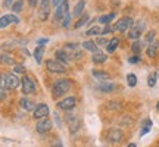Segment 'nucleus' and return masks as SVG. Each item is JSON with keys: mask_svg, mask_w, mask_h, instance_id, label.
Returning <instances> with one entry per match:
<instances>
[{"mask_svg": "<svg viewBox=\"0 0 159 147\" xmlns=\"http://www.w3.org/2000/svg\"><path fill=\"white\" fill-rule=\"evenodd\" d=\"M28 3L31 7H35V6L39 5V0H28Z\"/></svg>", "mask_w": 159, "mask_h": 147, "instance_id": "nucleus-44", "label": "nucleus"}, {"mask_svg": "<svg viewBox=\"0 0 159 147\" xmlns=\"http://www.w3.org/2000/svg\"><path fill=\"white\" fill-rule=\"evenodd\" d=\"M75 105H77V99L75 97H66V99H63L61 102L57 103V108L61 109V110H65V112H69V110H72L75 108Z\"/></svg>", "mask_w": 159, "mask_h": 147, "instance_id": "nucleus-11", "label": "nucleus"}, {"mask_svg": "<svg viewBox=\"0 0 159 147\" xmlns=\"http://www.w3.org/2000/svg\"><path fill=\"white\" fill-rule=\"evenodd\" d=\"M19 106H21L24 110H27V112H31V110H34L35 109L34 102H31V100L27 99V97H22V99L19 100Z\"/></svg>", "mask_w": 159, "mask_h": 147, "instance_id": "nucleus-16", "label": "nucleus"}, {"mask_svg": "<svg viewBox=\"0 0 159 147\" xmlns=\"http://www.w3.org/2000/svg\"><path fill=\"white\" fill-rule=\"evenodd\" d=\"M150 128H152V121H150V119H146L144 124H143V130H142V132H140V136L148 134L149 131H150Z\"/></svg>", "mask_w": 159, "mask_h": 147, "instance_id": "nucleus-31", "label": "nucleus"}, {"mask_svg": "<svg viewBox=\"0 0 159 147\" xmlns=\"http://www.w3.org/2000/svg\"><path fill=\"white\" fill-rule=\"evenodd\" d=\"M128 62L130 63H139L140 62V57H139V55H136L134 57H130V59H128Z\"/></svg>", "mask_w": 159, "mask_h": 147, "instance_id": "nucleus-41", "label": "nucleus"}, {"mask_svg": "<svg viewBox=\"0 0 159 147\" xmlns=\"http://www.w3.org/2000/svg\"><path fill=\"white\" fill-rule=\"evenodd\" d=\"M90 19V16H89V13H83L81 16L78 18V21H77V24H75V28H81L83 25H85L87 24V21Z\"/></svg>", "mask_w": 159, "mask_h": 147, "instance_id": "nucleus-28", "label": "nucleus"}, {"mask_svg": "<svg viewBox=\"0 0 159 147\" xmlns=\"http://www.w3.org/2000/svg\"><path fill=\"white\" fill-rule=\"evenodd\" d=\"M46 68L52 74H65L66 72V65H63L62 62H59L56 59H49L46 62Z\"/></svg>", "mask_w": 159, "mask_h": 147, "instance_id": "nucleus-4", "label": "nucleus"}, {"mask_svg": "<svg viewBox=\"0 0 159 147\" xmlns=\"http://www.w3.org/2000/svg\"><path fill=\"white\" fill-rule=\"evenodd\" d=\"M52 147H63L62 146V141H61L59 138H55V140L52 141Z\"/></svg>", "mask_w": 159, "mask_h": 147, "instance_id": "nucleus-40", "label": "nucleus"}, {"mask_svg": "<svg viewBox=\"0 0 159 147\" xmlns=\"http://www.w3.org/2000/svg\"><path fill=\"white\" fill-rule=\"evenodd\" d=\"M127 147H137V144H136V143H130Z\"/></svg>", "mask_w": 159, "mask_h": 147, "instance_id": "nucleus-46", "label": "nucleus"}, {"mask_svg": "<svg viewBox=\"0 0 159 147\" xmlns=\"http://www.w3.org/2000/svg\"><path fill=\"white\" fill-rule=\"evenodd\" d=\"M13 71H15V74H25V68H24V65H18V63H15L13 65Z\"/></svg>", "mask_w": 159, "mask_h": 147, "instance_id": "nucleus-34", "label": "nucleus"}, {"mask_svg": "<svg viewBox=\"0 0 159 147\" xmlns=\"http://www.w3.org/2000/svg\"><path fill=\"white\" fill-rule=\"evenodd\" d=\"M106 59H108V56H106L105 53H102V51H96V53H93V56H91V60L96 63V65H100V63L106 62Z\"/></svg>", "mask_w": 159, "mask_h": 147, "instance_id": "nucleus-19", "label": "nucleus"}, {"mask_svg": "<svg viewBox=\"0 0 159 147\" xmlns=\"http://www.w3.org/2000/svg\"><path fill=\"white\" fill-rule=\"evenodd\" d=\"M83 47H84L85 50L91 51V53H96V51H97V44H96V43H93L91 40L84 41V43H83Z\"/></svg>", "mask_w": 159, "mask_h": 147, "instance_id": "nucleus-26", "label": "nucleus"}, {"mask_svg": "<svg viewBox=\"0 0 159 147\" xmlns=\"http://www.w3.org/2000/svg\"><path fill=\"white\" fill-rule=\"evenodd\" d=\"M84 7H85V2H84V0H80L78 3L75 5V7H74V12H72V15H74L75 18L81 16V15L84 13Z\"/></svg>", "mask_w": 159, "mask_h": 147, "instance_id": "nucleus-20", "label": "nucleus"}, {"mask_svg": "<svg viewBox=\"0 0 159 147\" xmlns=\"http://www.w3.org/2000/svg\"><path fill=\"white\" fill-rule=\"evenodd\" d=\"M69 21H71V15H69V12L65 15V18L62 19V27L63 28H68L69 27Z\"/></svg>", "mask_w": 159, "mask_h": 147, "instance_id": "nucleus-35", "label": "nucleus"}, {"mask_svg": "<svg viewBox=\"0 0 159 147\" xmlns=\"http://www.w3.org/2000/svg\"><path fill=\"white\" fill-rule=\"evenodd\" d=\"M19 22V18L15 13H9V15H3L0 18V29L9 27L11 24H18Z\"/></svg>", "mask_w": 159, "mask_h": 147, "instance_id": "nucleus-15", "label": "nucleus"}, {"mask_svg": "<svg viewBox=\"0 0 159 147\" xmlns=\"http://www.w3.org/2000/svg\"><path fill=\"white\" fill-rule=\"evenodd\" d=\"M133 24H134V21H133L130 16H125V18H121L118 22H116L114 27H112V28H114V31L125 33V31H128V29L133 27Z\"/></svg>", "mask_w": 159, "mask_h": 147, "instance_id": "nucleus-6", "label": "nucleus"}, {"mask_svg": "<svg viewBox=\"0 0 159 147\" xmlns=\"http://www.w3.org/2000/svg\"><path fill=\"white\" fill-rule=\"evenodd\" d=\"M155 35H156V33H155V31H149L148 34H146V43H149V44H150V43L153 41Z\"/></svg>", "mask_w": 159, "mask_h": 147, "instance_id": "nucleus-36", "label": "nucleus"}, {"mask_svg": "<svg viewBox=\"0 0 159 147\" xmlns=\"http://www.w3.org/2000/svg\"><path fill=\"white\" fill-rule=\"evenodd\" d=\"M65 119H66V125H68L71 134H75V132L80 130V119H78V116H75L74 113H68V115L65 116Z\"/></svg>", "mask_w": 159, "mask_h": 147, "instance_id": "nucleus-10", "label": "nucleus"}, {"mask_svg": "<svg viewBox=\"0 0 159 147\" xmlns=\"http://www.w3.org/2000/svg\"><path fill=\"white\" fill-rule=\"evenodd\" d=\"M52 127H53L52 121L46 116V118L39 119V122L35 125V131H37L39 134H41V136H44V134H47V132L52 130Z\"/></svg>", "mask_w": 159, "mask_h": 147, "instance_id": "nucleus-8", "label": "nucleus"}, {"mask_svg": "<svg viewBox=\"0 0 159 147\" xmlns=\"http://www.w3.org/2000/svg\"><path fill=\"white\" fill-rule=\"evenodd\" d=\"M49 106L46 105V103H40L35 106V109L33 110V116L35 119H41V118H46V116H49Z\"/></svg>", "mask_w": 159, "mask_h": 147, "instance_id": "nucleus-13", "label": "nucleus"}, {"mask_svg": "<svg viewBox=\"0 0 159 147\" xmlns=\"http://www.w3.org/2000/svg\"><path fill=\"white\" fill-rule=\"evenodd\" d=\"M62 50L68 55L69 60H71V59L78 60V59L83 57V51H81V49H80V46L77 44V43H68V44H65Z\"/></svg>", "mask_w": 159, "mask_h": 147, "instance_id": "nucleus-3", "label": "nucleus"}, {"mask_svg": "<svg viewBox=\"0 0 159 147\" xmlns=\"http://www.w3.org/2000/svg\"><path fill=\"white\" fill-rule=\"evenodd\" d=\"M156 108H158V110H159V103H158V105H156Z\"/></svg>", "mask_w": 159, "mask_h": 147, "instance_id": "nucleus-47", "label": "nucleus"}, {"mask_svg": "<svg viewBox=\"0 0 159 147\" xmlns=\"http://www.w3.org/2000/svg\"><path fill=\"white\" fill-rule=\"evenodd\" d=\"M43 55H44V46H37V49L34 50V59L37 63H41L43 60Z\"/></svg>", "mask_w": 159, "mask_h": 147, "instance_id": "nucleus-22", "label": "nucleus"}, {"mask_svg": "<svg viewBox=\"0 0 159 147\" xmlns=\"http://www.w3.org/2000/svg\"><path fill=\"white\" fill-rule=\"evenodd\" d=\"M0 62L5 63V65H11V66H13V65L16 63L15 59L12 56H9V55H2V56H0Z\"/></svg>", "mask_w": 159, "mask_h": 147, "instance_id": "nucleus-29", "label": "nucleus"}, {"mask_svg": "<svg viewBox=\"0 0 159 147\" xmlns=\"http://www.w3.org/2000/svg\"><path fill=\"white\" fill-rule=\"evenodd\" d=\"M55 56H56V60H59V62H62L63 65H66V63L69 62V57H68V55L65 53V51L61 49V50H57L56 53H55Z\"/></svg>", "mask_w": 159, "mask_h": 147, "instance_id": "nucleus-23", "label": "nucleus"}, {"mask_svg": "<svg viewBox=\"0 0 159 147\" xmlns=\"http://www.w3.org/2000/svg\"><path fill=\"white\" fill-rule=\"evenodd\" d=\"M119 46V38H116V37H114L112 40H109L108 44H106V49H108V53H114L116 49H118Z\"/></svg>", "mask_w": 159, "mask_h": 147, "instance_id": "nucleus-21", "label": "nucleus"}, {"mask_svg": "<svg viewBox=\"0 0 159 147\" xmlns=\"http://www.w3.org/2000/svg\"><path fill=\"white\" fill-rule=\"evenodd\" d=\"M158 49H159V41H152V43L148 46V50H146L148 56L149 57H155L156 55H158Z\"/></svg>", "mask_w": 159, "mask_h": 147, "instance_id": "nucleus-18", "label": "nucleus"}, {"mask_svg": "<svg viewBox=\"0 0 159 147\" xmlns=\"http://www.w3.org/2000/svg\"><path fill=\"white\" fill-rule=\"evenodd\" d=\"M114 19H115V13H109V15H102L97 21L100 24H103V25H109L111 21H114Z\"/></svg>", "mask_w": 159, "mask_h": 147, "instance_id": "nucleus-25", "label": "nucleus"}, {"mask_svg": "<svg viewBox=\"0 0 159 147\" xmlns=\"http://www.w3.org/2000/svg\"><path fill=\"white\" fill-rule=\"evenodd\" d=\"M0 82H2V75H0Z\"/></svg>", "mask_w": 159, "mask_h": 147, "instance_id": "nucleus-48", "label": "nucleus"}, {"mask_svg": "<svg viewBox=\"0 0 159 147\" xmlns=\"http://www.w3.org/2000/svg\"><path fill=\"white\" fill-rule=\"evenodd\" d=\"M13 5V0H3V6L5 7H11Z\"/></svg>", "mask_w": 159, "mask_h": 147, "instance_id": "nucleus-42", "label": "nucleus"}, {"mask_svg": "<svg viewBox=\"0 0 159 147\" xmlns=\"http://www.w3.org/2000/svg\"><path fill=\"white\" fill-rule=\"evenodd\" d=\"M97 46H106L108 44V40L105 38V37H99V38H97V43H96Z\"/></svg>", "mask_w": 159, "mask_h": 147, "instance_id": "nucleus-38", "label": "nucleus"}, {"mask_svg": "<svg viewBox=\"0 0 159 147\" xmlns=\"http://www.w3.org/2000/svg\"><path fill=\"white\" fill-rule=\"evenodd\" d=\"M97 90L102 91V93H112V91L115 90V84L108 82V81H103L102 84L97 85Z\"/></svg>", "mask_w": 159, "mask_h": 147, "instance_id": "nucleus-17", "label": "nucleus"}, {"mask_svg": "<svg viewBox=\"0 0 159 147\" xmlns=\"http://www.w3.org/2000/svg\"><path fill=\"white\" fill-rule=\"evenodd\" d=\"M61 2H62V0H52V5H53V6H57L59 3H61Z\"/></svg>", "mask_w": 159, "mask_h": 147, "instance_id": "nucleus-45", "label": "nucleus"}, {"mask_svg": "<svg viewBox=\"0 0 159 147\" xmlns=\"http://www.w3.org/2000/svg\"><path fill=\"white\" fill-rule=\"evenodd\" d=\"M122 138H124V134H122L121 130H109L108 134H106V140H108L109 143H112V144L121 143Z\"/></svg>", "mask_w": 159, "mask_h": 147, "instance_id": "nucleus-12", "label": "nucleus"}, {"mask_svg": "<svg viewBox=\"0 0 159 147\" xmlns=\"http://www.w3.org/2000/svg\"><path fill=\"white\" fill-rule=\"evenodd\" d=\"M50 6L52 0H41L40 2V9H39V18L40 21H47V18L50 15Z\"/></svg>", "mask_w": 159, "mask_h": 147, "instance_id": "nucleus-9", "label": "nucleus"}, {"mask_svg": "<svg viewBox=\"0 0 159 147\" xmlns=\"http://www.w3.org/2000/svg\"><path fill=\"white\" fill-rule=\"evenodd\" d=\"M93 77L97 78L99 81H108V79H111V75L108 72H105V71H93Z\"/></svg>", "mask_w": 159, "mask_h": 147, "instance_id": "nucleus-24", "label": "nucleus"}, {"mask_svg": "<svg viewBox=\"0 0 159 147\" xmlns=\"http://www.w3.org/2000/svg\"><path fill=\"white\" fill-rule=\"evenodd\" d=\"M47 41H49L47 38H40V40H37V44H39V46H44Z\"/></svg>", "mask_w": 159, "mask_h": 147, "instance_id": "nucleus-43", "label": "nucleus"}, {"mask_svg": "<svg viewBox=\"0 0 159 147\" xmlns=\"http://www.w3.org/2000/svg\"><path fill=\"white\" fill-rule=\"evenodd\" d=\"M71 88H72V82H71V79L61 78V79H57V81H55L53 88H52V96L55 97V99H59L61 96L66 94Z\"/></svg>", "mask_w": 159, "mask_h": 147, "instance_id": "nucleus-1", "label": "nucleus"}, {"mask_svg": "<svg viewBox=\"0 0 159 147\" xmlns=\"http://www.w3.org/2000/svg\"><path fill=\"white\" fill-rule=\"evenodd\" d=\"M3 99H6V88L0 84V100H3Z\"/></svg>", "mask_w": 159, "mask_h": 147, "instance_id": "nucleus-39", "label": "nucleus"}, {"mask_svg": "<svg viewBox=\"0 0 159 147\" xmlns=\"http://www.w3.org/2000/svg\"><path fill=\"white\" fill-rule=\"evenodd\" d=\"M21 87H22V93L25 96L35 93V82L33 81V78H30L27 75L22 77V79H21Z\"/></svg>", "mask_w": 159, "mask_h": 147, "instance_id": "nucleus-7", "label": "nucleus"}, {"mask_svg": "<svg viewBox=\"0 0 159 147\" xmlns=\"http://www.w3.org/2000/svg\"><path fill=\"white\" fill-rule=\"evenodd\" d=\"M68 9H69V5H68V0H62L59 5L56 6V11H55V22H61L65 15L68 13Z\"/></svg>", "mask_w": 159, "mask_h": 147, "instance_id": "nucleus-5", "label": "nucleus"}, {"mask_svg": "<svg viewBox=\"0 0 159 147\" xmlns=\"http://www.w3.org/2000/svg\"><path fill=\"white\" fill-rule=\"evenodd\" d=\"M24 7V2L22 0H16V2H13V5L11 6V9L13 11V13H18V12H21Z\"/></svg>", "mask_w": 159, "mask_h": 147, "instance_id": "nucleus-30", "label": "nucleus"}, {"mask_svg": "<svg viewBox=\"0 0 159 147\" xmlns=\"http://www.w3.org/2000/svg\"><path fill=\"white\" fill-rule=\"evenodd\" d=\"M127 82H128L130 87H136L137 85V77L134 75V74H128V75H127Z\"/></svg>", "mask_w": 159, "mask_h": 147, "instance_id": "nucleus-32", "label": "nucleus"}, {"mask_svg": "<svg viewBox=\"0 0 159 147\" xmlns=\"http://www.w3.org/2000/svg\"><path fill=\"white\" fill-rule=\"evenodd\" d=\"M0 84L5 87L6 90H16L19 84H21V79L16 77V74H5L2 77V82Z\"/></svg>", "mask_w": 159, "mask_h": 147, "instance_id": "nucleus-2", "label": "nucleus"}, {"mask_svg": "<svg viewBox=\"0 0 159 147\" xmlns=\"http://www.w3.org/2000/svg\"><path fill=\"white\" fill-rule=\"evenodd\" d=\"M144 28H146V25H144V22L143 21H139V22L134 25V27H131L130 28V38L131 40H139V37L142 35V33L144 31Z\"/></svg>", "mask_w": 159, "mask_h": 147, "instance_id": "nucleus-14", "label": "nucleus"}, {"mask_svg": "<svg viewBox=\"0 0 159 147\" xmlns=\"http://www.w3.org/2000/svg\"><path fill=\"white\" fill-rule=\"evenodd\" d=\"M148 84H149V87H153V85L156 84V77H155V75H150L148 78Z\"/></svg>", "mask_w": 159, "mask_h": 147, "instance_id": "nucleus-37", "label": "nucleus"}, {"mask_svg": "<svg viewBox=\"0 0 159 147\" xmlns=\"http://www.w3.org/2000/svg\"><path fill=\"white\" fill-rule=\"evenodd\" d=\"M85 34L89 35V37H90V35H99V34H102V28H100V27H93V28H90Z\"/></svg>", "mask_w": 159, "mask_h": 147, "instance_id": "nucleus-33", "label": "nucleus"}, {"mask_svg": "<svg viewBox=\"0 0 159 147\" xmlns=\"http://www.w3.org/2000/svg\"><path fill=\"white\" fill-rule=\"evenodd\" d=\"M143 49V43L140 41V40H134V43L131 44V51L134 53V55H139L140 51H142Z\"/></svg>", "mask_w": 159, "mask_h": 147, "instance_id": "nucleus-27", "label": "nucleus"}]
</instances>
